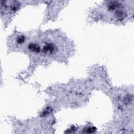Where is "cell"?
I'll return each mask as SVG.
<instances>
[{
  "label": "cell",
  "mask_w": 134,
  "mask_h": 134,
  "mask_svg": "<svg viewBox=\"0 0 134 134\" xmlns=\"http://www.w3.org/2000/svg\"><path fill=\"white\" fill-rule=\"evenodd\" d=\"M123 4L119 1H108L105 4V10L113 20L121 21L127 17Z\"/></svg>",
  "instance_id": "6da1fadb"
}]
</instances>
